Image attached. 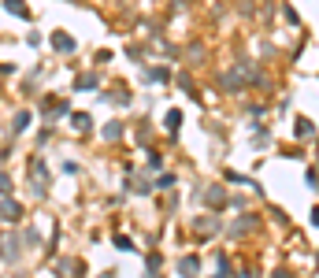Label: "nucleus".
I'll return each mask as SVG.
<instances>
[{"label": "nucleus", "instance_id": "nucleus-15", "mask_svg": "<svg viewBox=\"0 0 319 278\" xmlns=\"http://www.w3.org/2000/svg\"><path fill=\"white\" fill-rule=\"evenodd\" d=\"M197 230H201V234H212L215 223H212V219H201V223H197Z\"/></svg>", "mask_w": 319, "mask_h": 278}, {"label": "nucleus", "instance_id": "nucleus-1", "mask_svg": "<svg viewBox=\"0 0 319 278\" xmlns=\"http://www.w3.org/2000/svg\"><path fill=\"white\" fill-rule=\"evenodd\" d=\"M30 182H34L37 197L49 193V167H45V160H30Z\"/></svg>", "mask_w": 319, "mask_h": 278}, {"label": "nucleus", "instance_id": "nucleus-3", "mask_svg": "<svg viewBox=\"0 0 319 278\" xmlns=\"http://www.w3.org/2000/svg\"><path fill=\"white\" fill-rule=\"evenodd\" d=\"M0 219H4V223H19V219H23V204L12 200V197H4L0 200Z\"/></svg>", "mask_w": 319, "mask_h": 278}, {"label": "nucleus", "instance_id": "nucleus-7", "mask_svg": "<svg viewBox=\"0 0 319 278\" xmlns=\"http://www.w3.org/2000/svg\"><path fill=\"white\" fill-rule=\"evenodd\" d=\"M30 119H34L30 111H15V119H12V126H15V133H23L26 126H30Z\"/></svg>", "mask_w": 319, "mask_h": 278}, {"label": "nucleus", "instance_id": "nucleus-2", "mask_svg": "<svg viewBox=\"0 0 319 278\" xmlns=\"http://www.w3.org/2000/svg\"><path fill=\"white\" fill-rule=\"evenodd\" d=\"M49 45H52V49L60 52V56H71L74 49H78V41H74V37H71L67 30H52V37H49Z\"/></svg>", "mask_w": 319, "mask_h": 278}, {"label": "nucleus", "instance_id": "nucleus-8", "mask_svg": "<svg viewBox=\"0 0 319 278\" xmlns=\"http://www.w3.org/2000/svg\"><path fill=\"white\" fill-rule=\"evenodd\" d=\"M97 74H82V78H74V89H97Z\"/></svg>", "mask_w": 319, "mask_h": 278}, {"label": "nucleus", "instance_id": "nucleus-12", "mask_svg": "<svg viewBox=\"0 0 319 278\" xmlns=\"http://www.w3.org/2000/svg\"><path fill=\"white\" fill-rule=\"evenodd\" d=\"M312 122H308V119H297V137H312Z\"/></svg>", "mask_w": 319, "mask_h": 278}, {"label": "nucleus", "instance_id": "nucleus-11", "mask_svg": "<svg viewBox=\"0 0 319 278\" xmlns=\"http://www.w3.org/2000/svg\"><path fill=\"white\" fill-rule=\"evenodd\" d=\"M100 133H104L108 141H119V133H123V126H119V122H108V126L100 130Z\"/></svg>", "mask_w": 319, "mask_h": 278}, {"label": "nucleus", "instance_id": "nucleus-4", "mask_svg": "<svg viewBox=\"0 0 319 278\" xmlns=\"http://www.w3.org/2000/svg\"><path fill=\"white\" fill-rule=\"evenodd\" d=\"M4 12L23 19V23H30V8H26V0H4Z\"/></svg>", "mask_w": 319, "mask_h": 278}, {"label": "nucleus", "instance_id": "nucleus-14", "mask_svg": "<svg viewBox=\"0 0 319 278\" xmlns=\"http://www.w3.org/2000/svg\"><path fill=\"white\" fill-rule=\"evenodd\" d=\"M8 193H12V178L0 171V197H8Z\"/></svg>", "mask_w": 319, "mask_h": 278}, {"label": "nucleus", "instance_id": "nucleus-6", "mask_svg": "<svg viewBox=\"0 0 319 278\" xmlns=\"http://www.w3.org/2000/svg\"><path fill=\"white\" fill-rule=\"evenodd\" d=\"M197 267H201V263H197V256H182V260H178V271H182L186 278H193Z\"/></svg>", "mask_w": 319, "mask_h": 278}, {"label": "nucleus", "instance_id": "nucleus-5", "mask_svg": "<svg viewBox=\"0 0 319 278\" xmlns=\"http://www.w3.org/2000/svg\"><path fill=\"white\" fill-rule=\"evenodd\" d=\"M71 126H74V130H78V133H86V130L93 126V119H89V115H86V111H74V115H71Z\"/></svg>", "mask_w": 319, "mask_h": 278}, {"label": "nucleus", "instance_id": "nucleus-13", "mask_svg": "<svg viewBox=\"0 0 319 278\" xmlns=\"http://www.w3.org/2000/svg\"><path fill=\"white\" fill-rule=\"evenodd\" d=\"M178 122H182V111H167V126H171V133H178Z\"/></svg>", "mask_w": 319, "mask_h": 278}, {"label": "nucleus", "instance_id": "nucleus-10", "mask_svg": "<svg viewBox=\"0 0 319 278\" xmlns=\"http://www.w3.org/2000/svg\"><path fill=\"white\" fill-rule=\"evenodd\" d=\"M252 223H256L252 215H241V223H234V226H230V234H245V230H249Z\"/></svg>", "mask_w": 319, "mask_h": 278}, {"label": "nucleus", "instance_id": "nucleus-16", "mask_svg": "<svg viewBox=\"0 0 319 278\" xmlns=\"http://www.w3.org/2000/svg\"><path fill=\"white\" fill-rule=\"evenodd\" d=\"M312 226H319V208H312Z\"/></svg>", "mask_w": 319, "mask_h": 278}, {"label": "nucleus", "instance_id": "nucleus-9", "mask_svg": "<svg viewBox=\"0 0 319 278\" xmlns=\"http://www.w3.org/2000/svg\"><path fill=\"white\" fill-rule=\"evenodd\" d=\"M167 78H171L167 67H148V82H167Z\"/></svg>", "mask_w": 319, "mask_h": 278}]
</instances>
